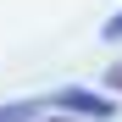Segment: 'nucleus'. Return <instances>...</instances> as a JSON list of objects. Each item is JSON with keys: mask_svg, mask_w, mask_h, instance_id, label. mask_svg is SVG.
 <instances>
[{"mask_svg": "<svg viewBox=\"0 0 122 122\" xmlns=\"http://www.w3.org/2000/svg\"><path fill=\"white\" fill-rule=\"evenodd\" d=\"M45 106H61V111H78V117H94V122H111L117 106H111V94H100V89H56Z\"/></svg>", "mask_w": 122, "mask_h": 122, "instance_id": "obj_1", "label": "nucleus"}, {"mask_svg": "<svg viewBox=\"0 0 122 122\" xmlns=\"http://www.w3.org/2000/svg\"><path fill=\"white\" fill-rule=\"evenodd\" d=\"M39 106H45V100H11V106H0V122H33Z\"/></svg>", "mask_w": 122, "mask_h": 122, "instance_id": "obj_2", "label": "nucleus"}, {"mask_svg": "<svg viewBox=\"0 0 122 122\" xmlns=\"http://www.w3.org/2000/svg\"><path fill=\"white\" fill-rule=\"evenodd\" d=\"M100 33H106V39H122V11H117V17H111V22L100 28Z\"/></svg>", "mask_w": 122, "mask_h": 122, "instance_id": "obj_3", "label": "nucleus"}, {"mask_svg": "<svg viewBox=\"0 0 122 122\" xmlns=\"http://www.w3.org/2000/svg\"><path fill=\"white\" fill-rule=\"evenodd\" d=\"M106 83H111V89L122 94V61H117V67H111V78H106Z\"/></svg>", "mask_w": 122, "mask_h": 122, "instance_id": "obj_4", "label": "nucleus"}, {"mask_svg": "<svg viewBox=\"0 0 122 122\" xmlns=\"http://www.w3.org/2000/svg\"><path fill=\"white\" fill-rule=\"evenodd\" d=\"M50 122H61V117H50Z\"/></svg>", "mask_w": 122, "mask_h": 122, "instance_id": "obj_5", "label": "nucleus"}]
</instances>
